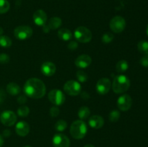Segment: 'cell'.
I'll return each instance as SVG.
<instances>
[{
  "label": "cell",
  "mask_w": 148,
  "mask_h": 147,
  "mask_svg": "<svg viewBox=\"0 0 148 147\" xmlns=\"http://www.w3.org/2000/svg\"><path fill=\"white\" fill-rule=\"evenodd\" d=\"M120 118V112L118 110H113L109 114V120L111 122H116Z\"/></svg>",
  "instance_id": "30"
},
{
  "label": "cell",
  "mask_w": 148,
  "mask_h": 147,
  "mask_svg": "<svg viewBox=\"0 0 148 147\" xmlns=\"http://www.w3.org/2000/svg\"><path fill=\"white\" fill-rule=\"evenodd\" d=\"M21 89H20V86L17 84L14 83V82H11L9 83L7 86V92L11 95H17L20 92Z\"/></svg>",
  "instance_id": "20"
},
{
  "label": "cell",
  "mask_w": 148,
  "mask_h": 147,
  "mask_svg": "<svg viewBox=\"0 0 148 147\" xmlns=\"http://www.w3.org/2000/svg\"><path fill=\"white\" fill-rule=\"evenodd\" d=\"M89 125L94 129H100L104 125V119L100 115H92L89 119Z\"/></svg>",
  "instance_id": "17"
},
{
  "label": "cell",
  "mask_w": 148,
  "mask_h": 147,
  "mask_svg": "<svg viewBox=\"0 0 148 147\" xmlns=\"http://www.w3.org/2000/svg\"><path fill=\"white\" fill-rule=\"evenodd\" d=\"M3 144H4V139H3L2 136L0 135V147H1L3 146Z\"/></svg>",
  "instance_id": "39"
},
{
  "label": "cell",
  "mask_w": 148,
  "mask_h": 147,
  "mask_svg": "<svg viewBox=\"0 0 148 147\" xmlns=\"http://www.w3.org/2000/svg\"><path fill=\"white\" fill-rule=\"evenodd\" d=\"M27 101V97L26 95H20L17 97V102L19 104H25Z\"/></svg>",
  "instance_id": "35"
},
{
  "label": "cell",
  "mask_w": 148,
  "mask_h": 147,
  "mask_svg": "<svg viewBox=\"0 0 148 147\" xmlns=\"http://www.w3.org/2000/svg\"><path fill=\"white\" fill-rule=\"evenodd\" d=\"M114 38V35L113 33H106L103 35L102 37H101V40L102 42L104 43H111L113 40V39Z\"/></svg>",
  "instance_id": "29"
},
{
  "label": "cell",
  "mask_w": 148,
  "mask_h": 147,
  "mask_svg": "<svg viewBox=\"0 0 148 147\" xmlns=\"http://www.w3.org/2000/svg\"><path fill=\"white\" fill-rule=\"evenodd\" d=\"M53 145L54 147H69L70 141L66 135L63 133H56L53 137Z\"/></svg>",
  "instance_id": "10"
},
{
  "label": "cell",
  "mask_w": 148,
  "mask_h": 147,
  "mask_svg": "<svg viewBox=\"0 0 148 147\" xmlns=\"http://www.w3.org/2000/svg\"><path fill=\"white\" fill-rule=\"evenodd\" d=\"M140 63L142 66L145 67H148V54H145L143 57L140 59Z\"/></svg>",
  "instance_id": "33"
},
{
  "label": "cell",
  "mask_w": 148,
  "mask_h": 147,
  "mask_svg": "<svg viewBox=\"0 0 148 147\" xmlns=\"http://www.w3.org/2000/svg\"><path fill=\"white\" fill-rule=\"evenodd\" d=\"M132 99L129 95H123L117 100V106L121 111H127L131 108Z\"/></svg>",
  "instance_id": "12"
},
{
  "label": "cell",
  "mask_w": 148,
  "mask_h": 147,
  "mask_svg": "<svg viewBox=\"0 0 148 147\" xmlns=\"http://www.w3.org/2000/svg\"><path fill=\"white\" fill-rule=\"evenodd\" d=\"M139 51L143 54H148V42L146 40H141L137 44Z\"/></svg>",
  "instance_id": "23"
},
{
  "label": "cell",
  "mask_w": 148,
  "mask_h": 147,
  "mask_svg": "<svg viewBox=\"0 0 148 147\" xmlns=\"http://www.w3.org/2000/svg\"><path fill=\"white\" fill-rule=\"evenodd\" d=\"M84 147H95V146H94L93 145H92V144H88V145L85 146Z\"/></svg>",
  "instance_id": "41"
},
{
  "label": "cell",
  "mask_w": 148,
  "mask_h": 147,
  "mask_svg": "<svg viewBox=\"0 0 148 147\" xmlns=\"http://www.w3.org/2000/svg\"><path fill=\"white\" fill-rule=\"evenodd\" d=\"M30 113V109L27 106H21L17 109V114L20 117H27Z\"/></svg>",
  "instance_id": "27"
},
{
  "label": "cell",
  "mask_w": 148,
  "mask_h": 147,
  "mask_svg": "<svg viewBox=\"0 0 148 147\" xmlns=\"http://www.w3.org/2000/svg\"><path fill=\"white\" fill-rule=\"evenodd\" d=\"M3 32H4V30H3L2 27H0V36H1V35H2Z\"/></svg>",
  "instance_id": "40"
},
{
  "label": "cell",
  "mask_w": 148,
  "mask_h": 147,
  "mask_svg": "<svg viewBox=\"0 0 148 147\" xmlns=\"http://www.w3.org/2000/svg\"><path fill=\"white\" fill-rule=\"evenodd\" d=\"M90 115V110L87 106L81 107L78 110V117L81 120H85Z\"/></svg>",
  "instance_id": "21"
},
{
  "label": "cell",
  "mask_w": 148,
  "mask_h": 147,
  "mask_svg": "<svg viewBox=\"0 0 148 147\" xmlns=\"http://www.w3.org/2000/svg\"><path fill=\"white\" fill-rule=\"evenodd\" d=\"M67 127V123L64 120H59L55 124V129L59 132H62Z\"/></svg>",
  "instance_id": "25"
},
{
  "label": "cell",
  "mask_w": 148,
  "mask_h": 147,
  "mask_svg": "<svg viewBox=\"0 0 148 147\" xmlns=\"http://www.w3.org/2000/svg\"><path fill=\"white\" fill-rule=\"evenodd\" d=\"M15 131L20 136H26L30 132V125L25 121H20L16 125Z\"/></svg>",
  "instance_id": "16"
},
{
  "label": "cell",
  "mask_w": 148,
  "mask_h": 147,
  "mask_svg": "<svg viewBox=\"0 0 148 147\" xmlns=\"http://www.w3.org/2000/svg\"><path fill=\"white\" fill-rule=\"evenodd\" d=\"M33 29L27 25H20L14 30V35L20 40H27L33 35Z\"/></svg>",
  "instance_id": "5"
},
{
  "label": "cell",
  "mask_w": 148,
  "mask_h": 147,
  "mask_svg": "<svg viewBox=\"0 0 148 147\" xmlns=\"http://www.w3.org/2000/svg\"><path fill=\"white\" fill-rule=\"evenodd\" d=\"M111 87V81L108 78H101L96 84V90L100 95H106Z\"/></svg>",
  "instance_id": "11"
},
{
  "label": "cell",
  "mask_w": 148,
  "mask_h": 147,
  "mask_svg": "<svg viewBox=\"0 0 148 147\" xmlns=\"http://www.w3.org/2000/svg\"><path fill=\"white\" fill-rule=\"evenodd\" d=\"M92 63V59L89 55L82 54L78 56L75 60V65L80 69H86Z\"/></svg>",
  "instance_id": "14"
},
{
  "label": "cell",
  "mask_w": 148,
  "mask_h": 147,
  "mask_svg": "<svg viewBox=\"0 0 148 147\" xmlns=\"http://www.w3.org/2000/svg\"><path fill=\"white\" fill-rule=\"evenodd\" d=\"M62 24V19L58 17H53L49 20L47 25L49 26L50 30H56L61 27Z\"/></svg>",
  "instance_id": "19"
},
{
  "label": "cell",
  "mask_w": 148,
  "mask_h": 147,
  "mask_svg": "<svg viewBox=\"0 0 148 147\" xmlns=\"http://www.w3.org/2000/svg\"><path fill=\"white\" fill-rule=\"evenodd\" d=\"M0 121L5 126H12L17 121V115L13 111H4L0 115Z\"/></svg>",
  "instance_id": "9"
},
{
  "label": "cell",
  "mask_w": 148,
  "mask_h": 147,
  "mask_svg": "<svg viewBox=\"0 0 148 147\" xmlns=\"http://www.w3.org/2000/svg\"><path fill=\"white\" fill-rule=\"evenodd\" d=\"M126 21L121 16H116L110 21V28L115 33H120L125 29Z\"/></svg>",
  "instance_id": "8"
},
{
  "label": "cell",
  "mask_w": 148,
  "mask_h": 147,
  "mask_svg": "<svg viewBox=\"0 0 148 147\" xmlns=\"http://www.w3.org/2000/svg\"><path fill=\"white\" fill-rule=\"evenodd\" d=\"M77 79L79 81V82H82V83H84V82H87L88 79V76L87 75V74L85 72H84L83 71H78L77 72Z\"/></svg>",
  "instance_id": "28"
},
{
  "label": "cell",
  "mask_w": 148,
  "mask_h": 147,
  "mask_svg": "<svg viewBox=\"0 0 148 147\" xmlns=\"http://www.w3.org/2000/svg\"><path fill=\"white\" fill-rule=\"evenodd\" d=\"M12 40L6 35L0 36V46L3 48H9L12 46Z\"/></svg>",
  "instance_id": "24"
},
{
  "label": "cell",
  "mask_w": 148,
  "mask_h": 147,
  "mask_svg": "<svg viewBox=\"0 0 148 147\" xmlns=\"http://www.w3.org/2000/svg\"><path fill=\"white\" fill-rule=\"evenodd\" d=\"M4 135L5 137H8L9 135H10V134H11V133H10V131H9V130H5V131H4Z\"/></svg>",
  "instance_id": "38"
},
{
  "label": "cell",
  "mask_w": 148,
  "mask_h": 147,
  "mask_svg": "<svg viewBox=\"0 0 148 147\" xmlns=\"http://www.w3.org/2000/svg\"><path fill=\"white\" fill-rule=\"evenodd\" d=\"M88 127L82 120H77L72 123L70 126L71 135L75 139H82L87 134Z\"/></svg>",
  "instance_id": "3"
},
{
  "label": "cell",
  "mask_w": 148,
  "mask_h": 147,
  "mask_svg": "<svg viewBox=\"0 0 148 147\" xmlns=\"http://www.w3.org/2000/svg\"><path fill=\"white\" fill-rule=\"evenodd\" d=\"M64 90L70 96H77L79 95L82 87L79 82L75 80H69L64 85Z\"/></svg>",
  "instance_id": "6"
},
{
  "label": "cell",
  "mask_w": 148,
  "mask_h": 147,
  "mask_svg": "<svg viewBox=\"0 0 148 147\" xmlns=\"http://www.w3.org/2000/svg\"><path fill=\"white\" fill-rule=\"evenodd\" d=\"M10 8V4L7 0H0V14L7 12Z\"/></svg>",
  "instance_id": "26"
},
{
  "label": "cell",
  "mask_w": 148,
  "mask_h": 147,
  "mask_svg": "<svg viewBox=\"0 0 148 147\" xmlns=\"http://www.w3.org/2000/svg\"><path fill=\"white\" fill-rule=\"evenodd\" d=\"M67 47L69 50H75L77 48L78 44L76 41H73V40H72V41L69 42V44H68V46H67Z\"/></svg>",
  "instance_id": "34"
},
{
  "label": "cell",
  "mask_w": 148,
  "mask_h": 147,
  "mask_svg": "<svg viewBox=\"0 0 148 147\" xmlns=\"http://www.w3.org/2000/svg\"><path fill=\"white\" fill-rule=\"evenodd\" d=\"M75 39L80 43H88L92 39V33L86 27L79 26L77 27L74 33Z\"/></svg>",
  "instance_id": "4"
},
{
  "label": "cell",
  "mask_w": 148,
  "mask_h": 147,
  "mask_svg": "<svg viewBox=\"0 0 148 147\" xmlns=\"http://www.w3.org/2000/svg\"><path fill=\"white\" fill-rule=\"evenodd\" d=\"M10 56L6 53H1L0 54V63L6 64L10 61Z\"/></svg>",
  "instance_id": "31"
},
{
  "label": "cell",
  "mask_w": 148,
  "mask_h": 147,
  "mask_svg": "<svg viewBox=\"0 0 148 147\" xmlns=\"http://www.w3.org/2000/svg\"><path fill=\"white\" fill-rule=\"evenodd\" d=\"M23 147H31V146H23Z\"/></svg>",
  "instance_id": "43"
},
{
  "label": "cell",
  "mask_w": 148,
  "mask_h": 147,
  "mask_svg": "<svg viewBox=\"0 0 148 147\" xmlns=\"http://www.w3.org/2000/svg\"><path fill=\"white\" fill-rule=\"evenodd\" d=\"M129 64L128 62L125 60H121L116 65V69L119 73H124L128 69Z\"/></svg>",
  "instance_id": "22"
},
{
  "label": "cell",
  "mask_w": 148,
  "mask_h": 147,
  "mask_svg": "<svg viewBox=\"0 0 148 147\" xmlns=\"http://www.w3.org/2000/svg\"><path fill=\"white\" fill-rule=\"evenodd\" d=\"M42 27H43V31L45 33H48L51 30L47 24H44V25H43Z\"/></svg>",
  "instance_id": "37"
},
{
  "label": "cell",
  "mask_w": 148,
  "mask_h": 147,
  "mask_svg": "<svg viewBox=\"0 0 148 147\" xmlns=\"http://www.w3.org/2000/svg\"><path fill=\"white\" fill-rule=\"evenodd\" d=\"M5 93L4 92V90L3 89H0V104L1 103V102H3V101L4 100V99H5Z\"/></svg>",
  "instance_id": "36"
},
{
  "label": "cell",
  "mask_w": 148,
  "mask_h": 147,
  "mask_svg": "<svg viewBox=\"0 0 148 147\" xmlns=\"http://www.w3.org/2000/svg\"><path fill=\"white\" fill-rule=\"evenodd\" d=\"M58 36L59 38L64 41H68L71 40L72 37V33L69 29L66 28H61L58 31Z\"/></svg>",
  "instance_id": "18"
},
{
  "label": "cell",
  "mask_w": 148,
  "mask_h": 147,
  "mask_svg": "<svg viewBox=\"0 0 148 147\" xmlns=\"http://www.w3.org/2000/svg\"><path fill=\"white\" fill-rule=\"evenodd\" d=\"M146 33H147V35H148V24L147 25V28H146Z\"/></svg>",
  "instance_id": "42"
},
{
  "label": "cell",
  "mask_w": 148,
  "mask_h": 147,
  "mask_svg": "<svg viewBox=\"0 0 148 147\" xmlns=\"http://www.w3.org/2000/svg\"><path fill=\"white\" fill-rule=\"evenodd\" d=\"M59 112H60V110H59V109L56 106H53L52 108H51L50 115L51 117H53V118L57 117L59 115Z\"/></svg>",
  "instance_id": "32"
},
{
  "label": "cell",
  "mask_w": 148,
  "mask_h": 147,
  "mask_svg": "<svg viewBox=\"0 0 148 147\" xmlns=\"http://www.w3.org/2000/svg\"><path fill=\"white\" fill-rule=\"evenodd\" d=\"M41 72L43 75L46 76H51L55 74L56 67L53 63L51 61H46L42 64Z\"/></svg>",
  "instance_id": "15"
},
{
  "label": "cell",
  "mask_w": 148,
  "mask_h": 147,
  "mask_svg": "<svg viewBox=\"0 0 148 147\" xmlns=\"http://www.w3.org/2000/svg\"><path fill=\"white\" fill-rule=\"evenodd\" d=\"M112 89L115 93L122 94L127 92L130 86V80L125 75H118L114 79Z\"/></svg>",
  "instance_id": "2"
},
{
  "label": "cell",
  "mask_w": 148,
  "mask_h": 147,
  "mask_svg": "<svg viewBox=\"0 0 148 147\" xmlns=\"http://www.w3.org/2000/svg\"><path fill=\"white\" fill-rule=\"evenodd\" d=\"M24 92L27 97L33 99H40L45 95L46 87L45 84L38 78H31L25 82Z\"/></svg>",
  "instance_id": "1"
},
{
  "label": "cell",
  "mask_w": 148,
  "mask_h": 147,
  "mask_svg": "<svg viewBox=\"0 0 148 147\" xmlns=\"http://www.w3.org/2000/svg\"><path fill=\"white\" fill-rule=\"evenodd\" d=\"M33 21L38 26H43L47 22V14L43 10H38L33 13Z\"/></svg>",
  "instance_id": "13"
},
{
  "label": "cell",
  "mask_w": 148,
  "mask_h": 147,
  "mask_svg": "<svg viewBox=\"0 0 148 147\" xmlns=\"http://www.w3.org/2000/svg\"><path fill=\"white\" fill-rule=\"evenodd\" d=\"M48 97L49 101L56 106L63 105L66 100V97L64 92H62L60 89H52L51 91H50L48 95Z\"/></svg>",
  "instance_id": "7"
}]
</instances>
